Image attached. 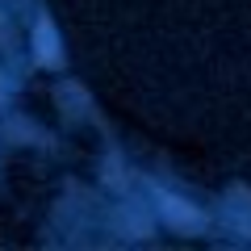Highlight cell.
Masks as SVG:
<instances>
[{"instance_id": "1", "label": "cell", "mask_w": 251, "mask_h": 251, "mask_svg": "<svg viewBox=\"0 0 251 251\" xmlns=\"http://www.w3.org/2000/svg\"><path fill=\"white\" fill-rule=\"evenodd\" d=\"M159 209L168 214V222L176 226V230H201V214L193 205H184V201H176V197H159Z\"/></svg>"}, {"instance_id": "2", "label": "cell", "mask_w": 251, "mask_h": 251, "mask_svg": "<svg viewBox=\"0 0 251 251\" xmlns=\"http://www.w3.org/2000/svg\"><path fill=\"white\" fill-rule=\"evenodd\" d=\"M34 50H38L42 67H59V38H54V25L46 17L34 25Z\"/></svg>"}]
</instances>
